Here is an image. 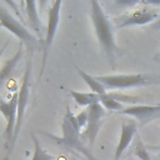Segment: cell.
Instances as JSON below:
<instances>
[{"label": "cell", "instance_id": "obj_18", "mask_svg": "<svg viewBox=\"0 0 160 160\" xmlns=\"http://www.w3.org/2000/svg\"><path fill=\"white\" fill-rule=\"evenodd\" d=\"M76 118V122H78V126H79V130L80 131H84L86 125H88V120H89V115H88V110H84L81 111L80 114L75 115Z\"/></svg>", "mask_w": 160, "mask_h": 160}, {"label": "cell", "instance_id": "obj_2", "mask_svg": "<svg viewBox=\"0 0 160 160\" xmlns=\"http://www.w3.org/2000/svg\"><path fill=\"white\" fill-rule=\"evenodd\" d=\"M61 131H62V136H55L52 134L45 132L42 131L44 135H46L48 138L52 139L58 145L75 150L78 152H80L82 156H85L88 160H98L94 154L91 152V149L89 146H86L84 144V138H82V132L79 130L78 122H76V118L75 115L70 111L69 108H66L65 115L62 118V122H61Z\"/></svg>", "mask_w": 160, "mask_h": 160}, {"label": "cell", "instance_id": "obj_6", "mask_svg": "<svg viewBox=\"0 0 160 160\" xmlns=\"http://www.w3.org/2000/svg\"><path fill=\"white\" fill-rule=\"evenodd\" d=\"M61 5L62 1L61 0H56L52 1L49 11H48V26H46V32H45V39L42 41V64H41V71H40V76L44 74V69L46 66V60H48V55H49V50L52 45L54 38L56 35V30L60 22V10H61Z\"/></svg>", "mask_w": 160, "mask_h": 160}, {"label": "cell", "instance_id": "obj_7", "mask_svg": "<svg viewBox=\"0 0 160 160\" xmlns=\"http://www.w3.org/2000/svg\"><path fill=\"white\" fill-rule=\"evenodd\" d=\"M86 110H88L89 120H88V125H86L85 130L82 131V138H85L89 141L90 149H91L94 142H95V139L98 136V132L100 130L102 119L105 118L106 110L100 102L90 105L89 108H86Z\"/></svg>", "mask_w": 160, "mask_h": 160}, {"label": "cell", "instance_id": "obj_15", "mask_svg": "<svg viewBox=\"0 0 160 160\" xmlns=\"http://www.w3.org/2000/svg\"><path fill=\"white\" fill-rule=\"evenodd\" d=\"M30 136L34 141V155L31 158V160H55V156L49 154L48 151H45L41 145H40V141L36 136V134L34 131L30 132Z\"/></svg>", "mask_w": 160, "mask_h": 160}, {"label": "cell", "instance_id": "obj_13", "mask_svg": "<svg viewBox=\"0 0 160 160\" xmlns=\"http://www.w3.org/2000/svg\"><path fill=\"white\" fill-rule=\"evenodd\" d=\"M74 68L76 69V71H78V74H79V76L85 81V84L90 88V90H91V92H94V94H98V95H100V96H102V95H105V94H108V89L96 79V76H91V75H89L88 72H85L84 70H81L80 68H78L76 65H74Z\"/></svg>", "mask_w": 160, "mask_h": 160}, {"label": "cell", "instance_id": "obj_4", "mask_svg": "<svg viewBox=\"0 0 160 160\" xmlns=\"http://www.w3.org/2000/svg\"><path fill=\"white\" fill-rule=\"evenodd\" d=\"M0 24L4 29L9 30L16 38H19L20 42H24V45H26L28 50L32 51V49L36 46L38 39L28 30V28L22 22H20L16 18H14L12 14L9 12L5 8L0 9Z\"/></svg>", "mask_w": 160, "mask_h": 160}, {"label": "cell", "instance_id": "obj_12", "mask_svg": "<svg viewBox=\"0 0 160 160\" xmlns=\"http://www.w3.org/2000/svg\"><path fill=\"white\" fill-rule=\"evenodd\" d=\"M22 51H24V42H20L19 48H18V51L14 54V56L2 62L1 71H0V81L1 82H4L8 79V76H10V74L14 71L15 66L18 65V62L20 61V59L22 56Z\"/></svg>", "mask_w": 160, "mask_h": 160}, {"label": "cell", "instance_id": "obj_10", "mask_svg": "<svg viewBox=\"0 0 160 160\" xmlns=\"http://www.w3.org/2000/svg\"><path fill=\"white\" fill-rule=\"evenodd\" d=\"M138 131V124L135 120L129 119L126 121H122L121 125V132H120V139L119 142L116 145L115 149V154H114V160H119L120 156L122 155V152L128 149V146L131 144L134 136L136 135Z\"/></svg>", "mask_w": 160, "mask_h": 160}, {"label": "cell", "instance_id": "obj_16", "mask_svg": "<svg viewBox=\"0 0 160 160\" xmlns=\"http://www.w3.org/2000/svg\"><path fill=\"white\" fill-rule=\"evenodd\" d=\"M100 104L105 108V110H110V111H121L124 109V105L118 100H115L110 95V92L100 96Z\"/></svg>", "mask_w": 160, "mask_h": 160}, {"label": "cell", "instance_id": "obj_14", "mask_svg": "<svg viewBox=\"0 0 160 160\" xmlns=\"http://www.w3.org/2000/svg\"><path fill=\"white\" fill-rule=\"evenodd\" d=\"M70 95L75 100V102L80 106H86L89 108L92 104L100 102V95L94 94V92H80L75 90H70Z\"/></svg>", "mask_w": 160, "mask_h": 160}, {"label": "cell", "instance_id": "obj_21", "mask_svg": "<svg viewBox=\"0 0 160 160\" xmlns=\"http://www.w3.org/2000/svg\"><path fill=\"white\" fill-rule=\"evenodd\" d=\"M159 156H160V155H159Z\"/></svg>", "mask_w": 160, "mask_h": 160}, {"label": "cell", "instance_id": "obj_20", "mask_svg": "<svg viewBox=\"0 0 160 160\" xmlns=\"http://www.w3.org/2000/svg\"><path fill=\"white\" fill-rule=\"evenodd\" d=\"M156 61H160V55H159V56L156 58Z\"/></svg>", "mask_w": 160, "mask_h": 160}, {"label": "cell", "instance_id": "obj_17", "mask_svg": "<svg viewBox=\"0 0 160 160\" xmlns=\"http://www.w3.org/2000/svg\"><path fill=\"white\" fill-rule=\"evenodd\" d=\"M134 152H135V155H136L140 160H152V159L150 158V155H149L148 150L145 149L144 144L141 142L140 138H138V141H136V145H135V150H134Z\"/></svg>", "mask_w": 160, "mask_h": 160}, {"label": "cell", "instance_id": "obj_1", "mask_svg": "<svg viewBox=\"0 0 160 160\" xmlns=\"http://www.w3.org/2000/svg\"><path fill=\"white\" fill-rule=\"evenodd\" d=\"M90 6H91L90 18H91L95 35L98 38L100 46L102 48V51L106 55L109 62L111 64V66H114L116 52L119 51V48H118L116 41H115L112 24H111L110 19L108 18V15L105 14V11H104V9L99 1L91 0Z\"/></svg>", "mask_w": 160, "mask_h": 160}, {"label": "cell", "instance_id": "obj_9", "mask_svg": "<svg viewBox=\"0 0 160 160\" xmlns=\"http://www.w3.org/2000/svg\"><path fill=\"white\" fill-rule=\"evenodd\" d=\"M119 114L136 118L138 120L141 121V124H145L160 114V104L159 105H144V104L131 105V106L124 108L121 111H119Z\"/></svg>", "mask_w": 160, "mask_h": 160}, {"label": "cell", "instance_id": "obj_5", "mask_svg": "<svg viewBox=\"0 0 160 160\" xmlns=\"http://www.w3.org/2000/svg\"><path fill=\"white\" fill-rule=\"evenodd\" d=\"M18 90L12 94L9 101L0 100V111L6 120L5 128V146L8 155H10L14 148V135L16 128V118H18Z\"/></svg>", "mask_w": 160, "mask_h": 160}, {"label": "cell", "instance_id": "obj_3", "mask_svg": "<svg viewBox=\"0 0 160 160\" xmlns=\"http://www.w3.org/2000/svg\"><path fill=\"white\" fill-rule=\"evenodd\" d=\"M96 79L106 89H126L144 85L160 84V78L149 74H115V75H101Z\"/></svg>", "mask_w": 160, "mask_h": 160}, {"label": "cell", "instance_id": "obj_8", "mask_svg": "<svg viewBox=\"0 0 160 160\" xmlns=\"http://www.w3.org/2000/svg\"><path fill=\"white\" fill-rule=\"evenodd\" d=\"M159 12L155 9H149V8H142V9H136L130 14H126L121 18L118 19V28L124 29V28H130V26H140L145 25L149 22H155L159 19Z\"/></svg>", "mask_w": 160, "mask_h": 160}, {"label": "cell", "instance_id": "obj_19", "mask_svg": "<svg viewBox=\"0 0 160 160\" xmlns=\"http://www.w3.org/2000/svg\"><path fill=\"white\" fill-rule=\"evenodd\" d=\"M151 28H152L154 30H159V29H160V18H159V19H158L152 25H151Z\"/></svg>", "mask_w": 160, "mask_h": 160}, {"label": "cell", "instance_id": "obj_11", "mask_svg": "<svg viewBox=\"0 0 160 160\" xmlns=\"http://www.w3.org/2000/svg\"><path fill=\"white\" fill-rule=\"evenodd\" d=\"M21 5L24 6L25 14H26L28 25L30 26L31 30H34L36 32V35L39 38H41V21L39 18L38 9H36L38 2L32 1V0H28V1H21Z\"/></svg>", "mask_w": 160, "mask_h": 160}]
</instances>
